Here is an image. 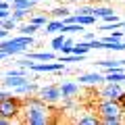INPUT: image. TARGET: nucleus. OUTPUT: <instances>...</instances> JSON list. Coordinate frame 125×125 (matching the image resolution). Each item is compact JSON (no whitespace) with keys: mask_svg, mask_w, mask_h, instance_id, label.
I'll return each mask as SVG.
<instances>
[{"mask_svg":"<svg viewBox=\"0 0 125 125\" xmlns=\"http://www.w3.org/2000/svg\"><path fill=\"white\" fill-rule=\"evenodd\" d=\"M23 106H25V123H31V125L50 123V111L40 96L38 98H27L23 102Z\"/></svg>","mask_w":125,"mask_h":125,"instance_id":"f257e3e1","label":"nucleus"},{"mask_svg":"<svg viewBox=\"0 0 125 125\" xmlns=\"http://www.w3.org/2000/svg\"><path fill=\"white\" fill-rule=\"evenodd\" d=\"M36 44V40H33V36H23V33H19V36L15 38H4V40H0V50H4V52H9V56H15V54H25L27 48L29 46Z\"/></svg>","mask_w":125,"mask_h":125,"instance_id":"f03ea898","label":"nucleus"},{"mask_svg":"<svg viewBox=\"0 0 125 125\" xmlns=\"http://www.w3.org/2000/svg\"><path fill=\"white\" fill-rule=\"evenodd\" d=\"M123 108L117 100H102L98 104V117H100V123H106V125H117L123 121L121 117Z\"/></svg>","mask_w":125,"mask_h":125,"instance_id":"7ed1b4c3","label":"nucleus"},{"mask_svg":"<svg viewBox=\"0 0 125 125\" xmlns=\"http://www.w3.org/2000/svg\"><path fill=\"white\" fill-rule=\"evenodd\" d=\"M21 111H23V102L19 100V96H10V98L0 100V117L15 119L17 115H21Z\"/></svg>","mask_w":125,"mask_h":125,"instance_id":"20e7f679","label":"nucleus"},{"mask_svg":"<svg viewBox=\"0 0 125 125\" xmlns=\"http://www.w3.org/2000/svg\"><path fill=\"white\" fill-rule=\"evenodd\" d=\"M29 71H33V73H65L67 71V67H65V62H61V61H42V62H31V67H29Z\"/></svg>","mask_w":125,"mask_h":125,"instance_id":"39448f33","label":"nucleus"},{"mask_svg":"<svg viewBox=\"0 0 125 125\" xmlns=\"http://www.w3.org/2000/svg\"><path fill=\"white\" fill-rule=\"evenodd\" d=\"M38 96H40L46 104H54V102H58V100L62 98L61 85H44V88L38 90Z\"/></svg>","mask_w":125,"mask_h":125,"instance_id":"423d86ee","label":"nucleus"},{"mask_svg":"<svg viewBox=\"0 0 125 125\" xmlns=\"http://www.w3.org/2000/svg\"><path fill=\"white\" fill-rule=\"evenodd\" d=\"M121 94H123L121 83H111V81H106V85L100 90V98L102 100H119Z\"/></svg>","mask_w":125,"mask_h":125,"instance_id":"0eeeda50","label":"nucleus"},{"mask_svg":"<svg viewBox=\"0 0 125 125\" xmlns=\"http://www.w3.org/2000/svg\"><path fill=\"white\" fill-rule=\"evenodd\" d=\"M79 85H98L104 81V75L98 71H92V73H79Z\"/></svg>","mask_w":125,"mask_h":125,"instance_id":"6e6552de","label":"nucleus"},{"mask_svg":"<svg viewBox=\"0 0 125 125\" xmlns=\"http://www.w3.org/2000/svg\"><path fill=\"white\" fill-rule=\"evenodd\" d=\"M61 94H62V98H75L79 94V81H62Z\"/></svg>","mask_w":125,"mask_h":125,"instance_id":"1a4fd4ad","label":"nucleus"},{"mask_svg":"<svg viewBox=\"0 0 125 125\" xmlns=\"http://www.w3.org/2000/svg\"><path fill=\"white\" fill-rule=\"evenodd\" d=\"M38 83H33V81H29L27 79L25 83H21V85H17V88L13 90V94L15 96H31V94H38Z\"/></svg>","mask_w":125,"mask_h":125,"instance_id":"9d476101","label":"nucleus"},{"mask_svg":"<svg viewBox=\"0 0 125 125\" xmlns=\"http://www.w3.org/2000/svg\"><path fill=\"white\" fill-rule=\"evenodd\" d=\"M25 81H27V75H4V79H0V85L9 88V90H15L17 85L25 83Z\"/></svg>","mask_w":125,"mask_h":125,"instance_id":"9b49d317","label":"nucleus"},{"mask_svg":"<svg viewBox=\"0 0 125 125\" xmlns=\"http://www.w3.org/2000/svg\"><path fill=\"white\" fill-rule=\"evenodd\" d=\"M62 19H48V23L44 25V33H48V36H54V33H61L62 31Z\"/></svg>","mask_w":125,"mask_h":125,"instance_id":"f8f14e48","label":"nucleus"},{"mask_svg":"<svg viewBox=\"0 0 125 125\" xmlns=\"http://www.w3.org/2000/svg\"><path fill=\"white\" fill-rule=\"evenodd\" d=\"M104 81H111V83H123L125 81V67L117 69V71H106L104 73Z\"/></svg>","mask_w":125,"mask_h":125,"instance_id":"ddd939ff","label":"nucleus"},{"mask_svg":"<svg viewBox=\"0 0 125 125\" xmlns=\"http://www.w3.org/2000/svg\"><path fill=\"white\" fill-rule=\"evenodd\" d=\"M25 56L31 58V61H56V54L48 52V50H46V52H29V50H27Z\"/></svg>","mask_w":125,"mask_h":125,"instance_id":"4468645a","label":"nucleus"},{"mask_svg":"<svg viewBox=\"0 0 125 125\" xmlns=\"http://www.w3.org/2000/svg\"><path fill=\"white\" fill-rule=\"evenodd\" d=\"M33 6H36V2H31V0H13V2H10V10L21 9V10H29V13H33Z\"/></svg>","mask_w":125,"mask_h":125,"instance_id":"2eb2a0df","label":"nucleus"},{"mask_svg":"<svg viewBox=\"0 0 125 125\" xmlns=\"http://www.w3.org/2000/svg\"><path fill=\"white\" fill-rule=\"evenodd\" d=\"M96 65L102 67L104 71H117V69H123V62H121V61H98Z\"/></svg>","mask_w":125,"mask_h":125,"instance_id":"dca6fc26","label":"nucleus"},{"mask_svg":"<svg viewBox=\"0 0 125 125\" xmlns=\"http://www.w3.org/2000/svg\"><path fill=\"white\" fill-rule=\"evenodd\" d=\"M90 50H92V46H90V42L85 40H79L73 44V54H88Z\"/></svg>","mask_w":125,"mask_h":125,"instance_id":"f3484780","label":"nucleus"},{"mask_svg":"<svg viewBox=\"0 0 125 125\" xmlns=\"http://www.w3.org/2000/svg\"><path fill=\"white\" fill-rule=\"evenodd\" d=\"M71 15V10L67 9V6H54L52 10H50V17L52 19H65V17H69Z\"/></svg>","mask_w":125,"mask_h":125,"instance_id":"a211bd4d","label":"nucleus"},{"mask_svg":"<svg viewBox=\"0 0 125 125\" xmlns=\"http://www.w3.org/2000/svg\"><path fill=\"white\" fill-rule=\"evenodd\" d=\"M115 10H113V6H102V4H94V15L98 19H104L106 15H113Z\"/></svg>","mask_w":125,"mask_h":125,"instance_id":"6ab92c4d","label":"nucleus"},{"mask_svg":"<svg viewBox=\"0 0 125 125\" xmlns=\"http://www.w3.org/2000/svg\"><path fill=\"white\" fill-rule=\"evenodd\" d=\"M40 29V25H36V23H25V25H21L19 27V33H23V36H33L36 31Z\"/></svg>","mask_w":125,"mask_h":125,"instance_id":"aec40b11","label":"nucleus"},{"mask_svg":"<svg viewBox=\"0 0 125 125\" xmlns=\"http://www.w3.org/2000/svg\"><path fill=\"white\" fill-rule=\"evenodd\" d=\"M73 44H75V40L71 38V33H69V38L65 36V42H62V46H61L58 52H61V54H71L73 52Z\"/></svg>","mask_w":125,"mask_h":125,"instance_id":"412c9836","label":"nucleus"},{"mask_svg":"<svg viewBox=\"0 0 125 125\" xmlns=\"http://www.w3.org/2000/svg\"><path fill=\"white\" fill-rule=\"evenodd\" d=\"M79 125H98L100 123V117H94V115H85V117H79L77 119Z\"/></svg>","mask_w":125,"mask_h":125,"instance_id":"4be33fe9","label":"nucleus"},{"mask_svg":"<svg viewBox=\"0 0 125 125\" xmlns=\"http://www.w3.org/2000/svg\"><path fill=\"white\" fill-rule=\"evenodd\" d=\"M65 36L67 33H54V38H52V42H50V46H52L54 50H61V46H62V42H65Z\"/></svg>","mask_w":125,"mask_h":125,"instance_id":"5701e85b","label":"nucleus"},{"mask_svg":"<svg viewBox=\"0 0 125 125\" xmlns=\"http://www.w3.org/2000/svg\"><path fill=\"white\" fill-rule=\"evenodd\" d=\"M48 19H50L48 15H33V13H31V19H29V21L42 27V25H46V23H48Z\"/></svg>","mask_w":125,"mask_h":125,"instance_id":"b1692460","label":"nucleus"},{"mask_svg":"<svg viewBox=\"0 0 125 125\" xmlns=\"http://www.w3.org/2000/svg\"><path fill=\"white\" fill-rule=\"evenodd\" d=\"M29 10H21V9H15V10H10V17L15 19V21H23L25 17H29Z\"/></svg>","mask_w":125,"mask_h":125,"instance_id":"393cba45","label":"nucleus"},{"mask_svg":"<svg viewBox=\"0 0 125 125\" xmlns=\"http://www.w3.org/2000/svg\"><path fill=\"white\" fill-rule=\"evenodd\" d=\"M121 27H123V25H121V21H113V23H104V25L100 27V31H106V33H108V31L121 29Z\"/></svg>","mask_w":125,"mask_h":125,"instance_id":"a878e982","label":"nucleus"},{"mask_svg":"<svg viewBox=\"0 0 125 125\" xmlns=\"http://www.w3.org/2000/svg\"><path fill=\"white\" fill-rule=\"evenodd\" d=\"M17 23H19V21H15L13 17H9V19H4V21H2V27L10 31V29H17Z\"/></svg>","mask_w":125,"mask_h":125,"instance_id":"bb28decb","label":"nucleus"},{"mask_svg":"<svg viewBox=\"0 0 125 125\" xmlns=\"http://www.w3.org/2000/svg\"><path fill=\"white\" fill-rule=\"evenodd\" d=\"M75 13H81V15H94V4H83L75 10ZM96 17V15H94Z\"/></svg>","mask_w":125,"mask_h":125,"instance_id":"cd10ccee","label":"nucleus"},{"mask_svg":"<svg viewBox=\"0 0 125 125\" xmlns=\"http://www.w3.org/2000/svg\"><path fill=\"white\" fill-rule=\"evenodd\" d=\"M90 46H92V50H102V40L94 38V40H90Z\"/></svg>","mask_w":125,"mask_h":125,"instance_id":"c85d7f7f","label":"nucleus"},{"mask_svg":"<svg viewBox=\"0 0 125 125\" xmlns=\"http://www.w3.org/2000/svg\"><path fill=\"white\" fill-rule=\"evenodd\" d=\"M94 38H96V31H88V29L83 31V40H85V42H90V40H94Z\"/></svg>","mask_w":125,"mask_h":125,"instance_id":"c756f323","label":"nucleus"},{"mask_svg":"<svg viewBox=\"0 0 125 125\" xmlns=\"http://www.w3.org/2000/svg\"><path fill=\"white\" fill-rule=\"evenodd\" d=\"M9 36H10V31L4 29V27H0V40H4V38H9Z\"/></svg>","mask_w":125,"mask_h":125,"instance_id":"7c9ffc66","label":"nucleus"},{"mask_svg":"<svg viewBox=\"0 0 125 125\" xmlns=\"http://www.w3.org/2000/svg\"><path fill=\"white\" fill-rule=\"evenodd\" d=\"M10 17V9H6V10H0V19L4 21V19H9Z\"/></svg>","mask_w":125,"mask_h":125,"instance_id":"2f4dec72","label":"nucleus"},{"mask_svg":"<svg viewBox=\"0 0 125 125\" xmlns=\"http://www.w3.org/2000/svg\"><path fill=\"white\" fill-rule=\"evenodd\" d=\"M10 9V2H6V0H0V10H6Z\"/></svg>","mask_w":125,"mask_h":125,"instance_id":"473e14b6","label":"nucleus"},{"mask_svg":"<svg viewBox=\"0 0 125 125\" xmlns=\"http://www.w3.org/2000/svg\"><path fill=\"white\" fill-rule=\"evenodd\" d=\"M117 102H119V104H121V108L125 111V92H123V94L119 96V100H117Z\"/></svg>","mask_w":125,"mask_h":125,"instance_id":"72a5a7b5","label":"nucleus"},{"mask_svg":"<svg viewBox=\"0 0 125 125\" xmlns=\"http://www.w3.org/2000/svg\"><path fill=\"white\" fill-rule=\"evenodd\" d=\"M73 2H92V4H98L100 0H73Z\"/></svg>","mask_w":125,"mask_h":125,"instance_id":"f704fd0d","label":"nucleus"},{"mask_svg":"<svg viewBox=\"0 0 125 125\" xmlns=\"http://www.w3.org/2000/svg\"><path fill=\"white\" fill-rule=\"evenodd\" d=\"M31 2H42V0H31Z\"/></svg>","mask_w":125,"mask_h":125,"instance_id":"c9c22d12","label":"nucleus"},{"mask_svg":"<svg viewBox=\"0 0 125 125\" xmlns=\"http://www.w3.org/2000/svg\"><path fill=\"white\" fill-rule=\"evenodd\" d=\"M121 25H123V27H125V21H121Z\"/></svg>","mask_w":125,"mask_h":125,"instance_id":"e433bc0d","label":"nucleus"},{"mask_svg":"<svg viewBox=\"0 0 125 125\" xmlns=\"http://www.w3.org/2000/svg\"><path fill=\"white\" fill-rule=\"evenodd\" d=\"M0 27H2V19H0Z\"/></svg>","mask_w":125,"mask_h":125,"instance_id":"4c0bfd02","label":"nucleus"},{"mask_svg":"<svg viewBox=\"0 0 125 125\" xmlns=\"http://www.w3.org/2000/svg\"><path fill=\"white\" fill-rule=\"evenodd\" d=\"M6 2H13V0H6Z\"/></svg>","mask_w":125,"mask_h":125,"instance_id":"58836bf2","label":"nucleus"},{"mask_svg":"<svg viewBox=\"0 0 125 125\" xmlns=\"http://www.w3.org/2000/svg\"><path fill=\"white\" fill-rule=\"evenodd\" d=\"M123 83H125V81H123Z\"/></svg>","mask_w":125,"mask_h":125,"instance_id":"ea45409f","label":"nucleus"}]
</instances>
